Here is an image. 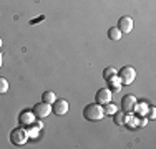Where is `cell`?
Returning <instances> with one entry per match:
<instances>
[{"label":"cell","mask_w":156,"mask_h":149,"mask_svg":"<svg viewBox=\"0 0 156 149\" xmlns=\"http://www.w3.org/2000/svg\"><path fill=\"white\" fill-rule=\"evenodd\" d=\"M115 74H118V70L115 68V66H106V68L103 70V78H105V80H108V78L115 76Z\"/></svg>","instance_id":"18"},{"label":"cell","mask_w":156,"mask_h":149,"mask_svg":"<svg viewBox=\"0 0 156 149\" xmlns=\"http://www.w3.org/2000/svg\"><path fill=\"white\" fill-rule=\"evenodd\" d=\"M121 35H123V33L118 30V27H111V28L108 30V38L113 40V42H118V40L121 38Z\"/></svg>","instance_id":"15"},{"label":"cell","mask_w":156,"mask_h":149,"mask_svg":"<svg viewBox=\"0 0 156 149\" xmlns=\"http://www.w3.org/2000/svg\"><path fill=\"white\" fill-rule=\"evenodd\" d=\"M118 78L121 80V85H131L136 80V71L133 66H123L118 71Z\"/></svg>","instance_id":"3"},{"label":"cell","mask_w":156,"mask_h":149,"mask_svg":"<svg viewBox=\"0 0 156 149\" xmlns=\"http://www.w3.org/2000/svg\"><path fill=\"white\" fill-rule=\"evenodd\" d=\"M51 111H53L57 116H63L68 111V101L66 99H55V103L51 104Z\"/></svg>","instance_id":"7"},{"label":"cell","mask_w":156,"mask_h":149,"mask_svg":"<svg viewBox=\"0 0 156 149\" xmlns=\"http://www.w3.org/2000/svg\"><path fill=\"white\" fill-rule=\"evenodd\" d=\"M113 121L116 126H123L125 121H126V113L125 111H116V113L113 114Z\"/></svg>","instance_id":"14"},{"label":"cell","mask_w":156,"mask_h":149,"mask_svg":"<svg viewBox=\"0 0 156 149\" xmlns=\"http://www.w3.org/2000/svg\"><path fill=\"white\" fill-rule=\"evenodd\" d=\"M103 106H105V108H103V113L108 114V116H113V114L118 111V106L115 103H111V101L106 103V104H103Z\"/></svg>","instance_id":"16"},{"label":"cell","mask_w":156,"mask_h":149,"mask_svg":"<svg viewBox=\"0 0 156 149\" xmlns=\"http://www.w3.org/2000/svg\"><path fill=\"white\" fill-rule=\"evenodd\" d=\"M83 118L87 121H101L105 118V113H103V106L98 103H91L87 104L83 109Z\"/></svg>","instance_id":"1"},{"label":"cell","mask_w":156,"mask_h":149,"mask_svg":"<svg viewBox=\"0 0 156 149\" xmlns=\"http://www.w3.org/2000/svg\"><path fill=\"white\" fill-rule=\"evenodd\" d=\"M136 96H133V95H125L123 96V99H121V111H125L126 114L128 113H133V108H135V104H136Z\"/></svg>","instance_id":"6"},{"label":"cell","mask_w":156,"mask_h":149,"mask_svg":"<svg viewBox=\"0 0 156 149\" xmlns=\"http://www.w3.org/2000/svg\"><path fill=\"white\" fill-rule=\"evenodd\" d=\"M33 114L37 116V119H43V118H47V116H50L51 114V104H48L45 101H42V103H37L35 106H33Z\"/></svg>","instance_id":"4"},{"label":"cell","mask_w":156,"mask_h":149,"mask_svg":"<svg viewBox=\"0 0 156 149\" xmlns=\"http://www.w3.org/2000/svg\"><path fill=\"white\" fill-rule=\"evenodd\" d=\"M42 128H43V123H42V121H35L33 124L27 126L28 137H30V139H35V137H38V133L42 131Z\"/></svg>","instance_id":"10"},{"label":"cell","mask_w":156,"mask_h":149,"mask_svg":"<svg viewBox=\"0 0 156 149\" xmlns=\"http://www.w3.org/2000/svg\"><path fill=\"white\" fill-rule=\"evenodd\" d=\"M18 121L23 128H27V126H30L37 121V116L33 114V111H22L20 116H18Z\"/></svg>","instance_id":"8"},{"label":"cell","mask_w":156,"mask_h":149,"mask_svg":"<svg viewBox=\"0 0 156 149\" xmlns=\"http://www.w3.org/2000/svg\"><path fill=\"white\" fill-rule=\"evenodd\" d=\"M2 43H3V40H2V38H0V47H2Z\"/></svg>","instance_id":"22"},{"label":"cell","mask_w":156,"mask_h":149,"mask_svg":"<svg viewBox=\"0 0 156 149\" xmlns=\"http://www.w3.org/2000/svg\"><path fill=\"white\" fill-rule=\"evenodd\" d=\"M42 99L45 103H48V104H53L55 99H57V95H55L53 91H45V93H43V96H42Z\"/></svg>","instance_id":"17"},{"label":"cell","mask_w":156,"mask_h":149,"mask_svg":"<svg viewBox=\"0 0 156 149\" xmlns=\"http://www.w3.org/2000/svg\"><path fill=\"white\" fill-rule=\"evenodd\" d=\"M111 96H113V93L110 91V88H100L98 91H96V95H95V99H96L98 104L103 106V104L111 101Z\"/></svg>","instance_id":"5"},{"label":"cell","mask_w":156,"mask_h":149,"mask_svg":"<svg viewBox=\"0 0 156 149\" xmlns=\"http://www.w3.org/2000/svg\"><path fill=\"white\" fill-rule=\"evenodd\" d=\"M138 118H140V116H136L135 113H128V114H126V121H125V124L128 126L129 129L138 128Z\"/></svg>","instance_id":"13"},{"label":"cell","mask_w":156,"mask_h":149,"mask_svg":"<svg viewBox=\"0 0 156 149\" xmlns=\"http://www.w3.org/2000/svg\"><path fill=\"white\" fill-rule=\"evenodd\" d=\"M28 139H30V137H28V131L23 126L12 129V133H10V141H12L13 146H23V144H27Z\"/></svg>","instance_id":"2"},{"label":"cell","mask_w":156,"mask_h":149,"mask_svg":"<svg viewBox=\"0 0 156 149\" xmlns=\"http://www.w3.org/2000/svg\"><path fill=\"white\" fill-rule=\"evenodd\" d=\"M135 27V23H133V18L129 17H121L120 20H118V30H120L121 33H129Z\"/></svg>","instance_id":"9"},{"label":"cell","mask_w":156,"mask_h":149,"mask_svg":"<svg viewBox=\"0 0 156 149\" xmlns=\"http://www.w3.org/2000/svg\"><path fill=\"white\" fill-rule=\"evenodd\" d=\"M7 91H9V81L0 76V95H3V93H7Z\"/></svg>","instance_id":"19"},{"label":"cell","mask_w":156,"mask_h":149,"mask_svg":"<svg viewBox=\"0 0 156 149\" xmlns=\"http://www.w3.org/2000/svg\"><path fill=\"white\" fill-rule=\"evenodd\" d=\"M108 88H110V91L111 93H120L121 91V80L118 78V74H115V76H111V78H108Z\"/></svg>","instance_id":"11"},{"label":"cell","mask_w":156,"mask_h":149,"mask_svg":"<svg viewBox=\"0 0 156 149\" xmlns=\"http://www.w3.org/2000/svg\"><path fill=\"white\" fill-rule=\"evenodd\" d=\"M148 111H150V104H148L146 101H136L135 108H133V113L136 114V116H146Z\"/></svg>","instance_id":"12"},{"label":"cell","mask_w":156,"mask_h":149,"mask_svg":"<svg viewBox=\"0 0 156 149\" xmlns=\"http://www.w3.org/2000/svg\"><path fill=\"white\" fill-rule=\"evenodd\" d=\"M2 61H3V58H2V51H0V68H2Z\"/></svg>","instance_id":"21"},{"label":"cell","mask_w":156,"mask_h":149,"mask_svg":"<svg viewBox=\"0 0 156 149\" xmlns=\"http://www.w3.org/2000/svg\"><path fill=\"white\" fill-rule=\"evenodd\" d=\"M154 116H156V109H154L153 106H150V111H148L146 118H148V119H154Z\"/></svg>","instance_id":"20"}]
</instances>
